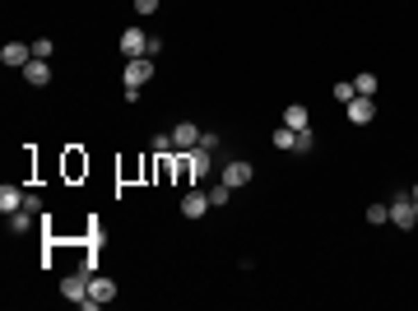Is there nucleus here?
<instances>
[{
	"instance_id": "obj_1",
	"label": "nucleus",
	"mask_w": 418,
	"mask_h": 311,
	"mask_svg": "<svg viewBox=\"0 0 418 311\" xmlns=\"http://www.w3.org/2000/svg\"><path fill=\"white\" fill-rule=\"evenodd\" d=\"M61 297H65V302H75V307H84V311H98V302L89 297V274H84V269L61 279Z\"/></svg>"
},
{
	"instance_id": "obj_2",
	"label": "nucleus",
	"mask_w": 418,
	"mask_h": 311,
	"mask_svg": "<svg viewBox=\"0 0 418 311\" xmlns=\"http://www.w3.org/2000/svg\"><path fill=\"white\" fill-rule=\"evenodd\" d=\"M390 223H395L400 233H414V228H418L414 195H409V190H395V195H390Z\"/></svg>"
},
{
	"instance_id": "obj_3",
	"label": "nucleus",
	"mask_w": 418,
	"mask_h": 311,
	"mask_svg": "<svg viewBox=\"0 0 418 311\" xmlns=\"http://www.w3.org/2000/svg\"><path fill=\"white\" fill-rule=\"evenodd\" d=\"M149 79H154V56H135L121 65V84H130V89H144Z\"/></svg>"
},
{
	"instance_id": "obj_4",
	"label": "nucleus",
	"mask_w": 418,
	"mask_h": 311,
	"mask_svg": "<svg viewBox=\"0 0 418 311\" xmlns=\"http://www.w3.org/2000/svg\"><path fill=\"white\" fill-rule=\"evenodd\" d=\"M28 61H33V42H5L0 47V65L5 70H24Z\"/></svg>"
},
{
	"instance_id": "obj_5",
	"label": "nucleus",
	"mask_w": 418,
	"mask_h": 311,
	"mask_svg": "<svg viewBox=\"0 0 418 311\" xmlns=\"http://www.w3.org/2000/svg\"><path fill=\"white\" fill-rule=\"evenodd\" d=\"M209 209H214V204H209V190H186L182 195V218H195V223H200Z\"/></svg>"
},
{
	"instance_id": "obj_6",
	"label": "nucleus",
	"mask_w": 418,
	"mask_h": 311,
	"mask_svg": "<svg viewBox=\"0 0 418 311\" xmlns=\"http://www.w3.org/2000/svg\"><path fill=\"white\" fill-rule=\"evenodd\" d=\"M149 51V33L144 28H121V56L125 61H135V56H144Z\"/></svg>"
},
{
	"instance_id": "obj_7",
	"label": "nucleus",
	"mask_w": 418,
	"mask_h": 311,
	"mask_svg": "<svg viewBox=\"0 0 418 311\" xmlns=\"http://www.w3.org/2000/svg\"><path fill=\"white\" fill-rule=\"evenodd\" d=\"M251 177H256V168L251 163H242V158H232V163H223V186H251Z\"/></svg>"
},
{
	"instance_id": "obj_8",
	"label": "nucleus",
	"mask_w": 418,
	"mask_h": 311,
	"mask_svg": "<svg viewBox=\"0 0 418 311\" xmlns=\"http://www.w3.org/2000/svg\"><path fill=\"white\" fill-rule=\"evenodd\" d=\"M200 135H204V130H195V121H177V125H172V140H177L182 154H191V149L200 144Z\"/></svg>"
},
{
	"instance_id": "obj_9",
	"label": "nucleus",
	"mask_w": 418,
	"mask_h": 311,
	"mask_svg": "<svg viewBox=\"0 0 418 311\" xmlns=\"http://www.w3.org/2000/svg\"><path fill=\"white\" fill-rule=\"evenodd\" d=\"M209 168H214V154H209V149H200V144H195V149H191V154H186V172H191V177H195V181H200V177H209Z\"/></svg>"
},
{
	"instance_id": "obj_10",
	"label": "nucleus",
	"mask_w": 418,
	"mask_h": 311,
	"mask_svg": "<svg viewBox=\"0 0 418 311\" xmlns=\"http://www.w3.org/2000/svg\"><path fill=\"white\" fill-rule=\"evenodd\" d=\"M344 112H349V121H354V125H367L372 116H376V98H363V94H358Z\"/></svg>"
},
{
	"instance_id": "obj_11",
	"label": "nucleus",
	"mask_w": 418,
	"mask_h": 311,
	"mask_svg": "<svg viewBox=\"0 0 418 311\" xmlns=\"http://www.w3.org/2000/svg\"><path fill=\"white\" fill-rule=\"evenodd\" d=\"M19 75L28 79L33 89H46V84H51V65H46V61H37V56H33V61L24 65V70H19Z\"/></svg>"
},
{
	"instance_id": "obj_12",
	"label": "nucleus",
	"mask_w": 418,
	"mask_h": 311,
	"mask_svg": "<svg viewBox=\"0 0 418 311\" xmlns=\"http://www.w3.org/2000/svg\"><path fill=\"white\" fill-rule=\"evenodd\" d=\"M89 297L98 302V307H107L112 297H116V283H112V279H103V274H89Z\"/></svg>"
},
{
	"instance_id": "obj_13",
	"label": "nucleus",
	"mask_w": 418,
	"mask_h": 311,
	"mask_svg": "<svg viewBox=\"0 0 418 311\" xmlns=\"http://www.w3.org/2000/svg\"><path fill=\"white\" fill-rule=\"evenodd\" d=\"M284 125H288V130H311L307 107H302V103H288V107H284Z\"/></svg>"
},
{
	"instance_id": "obj_14",
	"label": "nucleus",
	"mask_w": 418,
	"mask_h": 311,
	"mask_svg": "<svg viewBox=\"0 0 418 311\" xmlns=\"http://www.w3.org/2000/svg\"><path fill=\"white\" fill-rule=\"evenodd\" d=\"M24 200H28V195L19 186H0V209H5V218L15 214V209H24Z\"/></svg>"
},
{
	"instance_id": "obj_15",
	"label": "nucleus",
	"mask_w": 418,
	"mask_h": 311,
	"mask_svg": "<svg viewBox=\"0 0 418 311\" xmlns=\"http://www.w3.org/2000/svg\"><path fill=\"white\" fill-rule=\"evenodd\" d=\"M33 223H37V209H28V204H24V209H15V214H10V233H28Z\"/></svg>"
},
{
	"instance_id": "obj_16",
	"label": "nucleus",
	"mask_w": 418,
	"mask_h": 311,
	"mask_svg": "<svg viewBox=\"0 0 418 311\" xmlns=\"http://www.w3.org/2000/svg\"><path fill=\"white\" fill-rule=\"evenodd\" d=\"M270 140H275V149H288V154H293V149H297V130H288V125H279V130L270 135Z\"/></svg>"
},
{
	"instance_id": "obj_17",
	"label": "nucleus",
	"mask_w": 418,
	"mask_h": 311,
	"mask_svg": "<svg viewBox=\"0 0 418 311\" xmlns=\"http://www.w3.org/2000/svg\"><path fill=\"white\" fill-rule=\"evenodd\" d=\"M354 89H358L363 98H376V89H381V79H376V75H358V79H354Z\"/></svg>"
},
{
	"instance_id": "obj_18",
	"label": "nucleus",
	"mask_w": 418,
	"mask_h": 311,
	"mask_svg": "<svg viewBox=\"0 0 418 311\" xmlns=\"http://www.w3.org/2000/svg\"><path fill=\"white\" fill-rule=\"evenodd\" d=\"M335 98H340L344 107H349V103H354V98H358V89H354V79H340V84H335Z\"/></svg>"
},
{
	"instance_id": "obj_19",
	"label": "nucleus",
	"mask_w": 418,
	"mask_h": 311,
	"mask_svg": "<svg viewBox=\"0 0 418 311\" xmlns=\"http://www.w3.org/2000/svg\"><path fill=\"white\" fill-rule=\"evenodd\" d=\"M367 223H376V228L390 223V204H367Z\"/></svg>"
},
{
	"instance_id": "obj_20",
	"label": "nucleus",
	"mask_w": 418,
	"mask_h": 311,
	"mask_svg": "<svg viewBox=\"0 0 418 311\" xmlns=\"http://www.w3.org/2000/svg\"><path fill=\"white\" fill-rule=\"evenodd\" d=\"M51 51H56L51 37H37V42H33V56H37V61H51Z\"/></svg>"
},
{
	"instance_id": "obj_21",
	"label": "nucleus",
	"mask_w": 418,
	"mask_h": 311,
	"mask_svg": "<svg viewBox=\"0 0 418 311\" xmlns=\"http://www.w3.org/2000/svg\"><path fill=\"white\" fill-rule=\"evenodd\" d=\"M228 200H232V186H214L209 190V204H214V209H223Z\"/></svg>"
},
{
	"instance_id": "obj_22",
	"label": "nucleus",
	"mask_w": 418,
	"mask_h": 311,
	"mask_svg": "<svg viewBox=\"0 0 418 311\" xmlns=\"http://www.w3.org/2000/svg\"><path fill=\"white\" fill-rule=\"evenodd\" d=\"M311 149H316V135H311V130H297V149L293 154H311Z\"/></svg>"
},
{
	"instance_id": "obj_23",
	"label": "nucleus",
	"mask_w": 418,
	"mask_h": 311,
	"mask_svg": "<svg viewBox=\"0 0 418 311\" xmlns=\"http://www.w3.org/2000/svg\"><path fill=\"white\" fill-rule=\"evenodd\" d=\"M200 149H209V154H218V149H223V140H218L214 130H204V135H200Z\"/></svg>"
},
{
	"instance_id": "obj_24",
	"label": "nucleus",
	"mask_w": 418,
	"mask_h": 311,
	"mask_svg": "<svg viewBox=\"0 0 418 311\" xmlns=\"http://www.w3.org/2000/svg\"><path fill=\"white\" fill-rule=\"evenodd\" d=\"M172 149H177L172 135H154V154H172Z\"/></svg>"
},
{
	"instance_id": "obj_25",
	"label": "nucleus",
	"mask_w": 418,
	"mask_h": 311,
	"mask_svg": "<svg viewBox=\"0 0 418 311\" xmlns=\"http://www.w3.org/2000/svg\"><path fill=\"white\" fill-rule=\"evenodd\" d=\"M154 10H158V0H135V15H139V19H149Z\"/></svg>"
},
{
	"instance_id": "obj_26",
	"label": "nucleus",
	"mask_w": 418,
	"mask_h": 311,
	"mask_svg": "<svg viewBox=\"0 0 418 311\" xmlns=\"http://www.w3.org/2000/svg\"><path fill=\"white\" fill-rule=\"evenodd\" d=\"M103 242H107V233H103V228H98V223H93V228H89V247L98 251V247H103Z\"/></svg>"
},
{
	"instance_id": "obj_27",
	"label": "nucleus",
	"mask_w": 418,
	"mask_h": 311,
	"mask_svg": "<svg viewBox=\"0 0 418 311\" xmlns=\"http://www.w3.org/2000/svg\"><path fill=\"white\" fill-rule=\"evenodd\" d=\"M409 195H414V200H418V186H409Z\"/></svg>"
},
{
	"instance_id": "obj_28",
	"label": "nucleus",
	"mask_w": 418,
	"mask_h": 311,
	"mask_svg": "<svg viewBox=\"0 0 418 311\" xmlns=\"http://www.w3.org/2000/svg\"><path fill=\"white\" fill-rule=\"evenodd\" d=\"M414 214H418V200H414Z\"/></svg>"
}]
</instances>
